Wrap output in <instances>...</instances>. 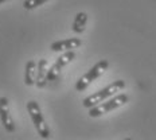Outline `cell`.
<instances>
[{
  "instance_id": "6da1fadb",
  "label": "cell",
  "mask_w": 156,
  "mask_h": 140,
  "mask_svg": "<svg viewBox=\"0 0 156 140\" xmlns=\"http://www.w3.org/2000/svg\"><path fill=\"white\" fill-rule=\"evenodd\" d=\"M124 88H125V81L117 80V81H115L113 84L108 85L106 88H104V89L98 90V92H96L94 94H92V96L86 97V99L83 100L82 105L85 106V108L90 109V108H93V106H96V105H98V104L104 102L105 100L110 99L113 94H116L117 92L122 90Z\"/></svg>"
},
{
  "instance_id": "7a4b0ae2",
  "label": "cell",
  "mask_w": 156,
  "mask_h": 140,
  "mask_svg": "<svg viewBox=\"0 0 156 140\" xmlns=\"http://www.w3.org/2000/svg\"><path fill=\"white\" fill-rule=\"evenodd\" d=\"M27 110L30 113V117L34 123L35 128L39 133V136L43 139H48L50 138V128L46 124V120H44L43 115H42L41 106L37 101H28L27 102Z\"/></svg>"
},
{
  "instance_id": "3957f363",
  "label": "cell",
  "mask_w": 156,
  "mask_h": 140,
  "mask_svg": "<svg viewBox=\"0 0 156 140\" xmlns=\"http://www.w3.org/2000/svg\"><path fill=\"white\" fill-rule=\"evenodd\" d=\"M109 67V62L108 61H100L97 62L90 70H87L76 84V90L77 92H83L94 80H97L98 77H101L104 73L106 71V69Z\"/></svg>"
},
{
  "instance_id": "277c9868",
  "label": "cell",
  "mask_w": 156,
  "mask_h": 140,
  "mask_svg": "<svg viewBox=\"0 0 156 140\" xmlns=\"http://www.w3.org/2000/svg\"><path fill=\"white\" fill-rule=\"evenodd\" d=\"M128 101H129V97L126 96V94H119V96L113 97V99H109L108 101L101 102V104H98V105L90 108L89 116L90 117L102 116V115H105V113H109V112H112V110L120 108V106L125 105Z\"/></svg>"
},
{
  "instance_id": "5b68a950",
  "label": "cell",
  "mask_w": 156,
  "mask_h": 140,
  "mask_svg": "<svg viewBox=\"0 0 156 140\" xmlns=\"http://www.w3.org/2000/svg\"><path fill=\"white\" fill-rule=\"evenodd\" d=\"M76 58V53L74 50H67L55 61V63L51 67H48L47 70V82H51V81L57 80L58 76L61 74V70L63 69L66 65H69L71 61Z\"/></svg>"
},
{
  "instance_id": "8992f818",
  "label": "cell",
  "mask_w": 156,
  "mask_h": 140,
  "mask_svg": "<svg viewBox=\"0 0 156 140\" xmlns=\"http://www.w3.org/2000/svg\"><path fill=\"white\" fill-rule=\"evenodd\" d=\"M7 97H0V120L2 124L8 132H15V123L9 113V104Z\"/></svg>"
},
{
  "instance_id": "52a82bcc",
  "label": "cell",
  "mask_w": 156,
  "mask_h": 140,
  "mask_svg": "<svg viewBox=\"0 0 156 140\" xmlns=\"http://www.w3.org/2000/svg\"><path fill=\"white\" fill-rule=\"evenodd\" d=\"M82 45V41L80 38H69L63 39V41H57L54 43H51L50 48L53 51H67V50H74L78 48Z\"/></svg>"
},
{
  "instance_id": "ba28073f",
  "label": "cell",
  "mask_w": 156,
  "mask_h": 140,
  "mask_svg": "<svg viewBox=\"0 0 156 140\" xmlns=\"http://www.w3.org/2000/svg\"><path fill=\"white\" fill-rule=\"evenodd\" d=\"M47 70H48V62L47 59H41L37 66V84L38 88H43L47 84Z\"/></svg>"
},
{
  "instance_id": "9c48e42d",
  "label": "cell",
  "mask_w": 156,
  "mask_h": 140,
  "mask_svg": "<svg viewBox=\"0 0 156 140\" xmlns=\"http://www.w3.org/2000/svg\"><path fill=\"white\" fill-rule=\"evenodd\" d=\"M37 66L38 63L35 61H28L26 63V74H24V82L26 85L31 86L37 81Z\"/></svg>"
},
{
  "instance_id": "30bf717a",
  "label": "cell",
  "mask_w": 156,
  "mask_h": 140,
  "mask_svg": "<svg viewBox=\"0 0 156 140\" xmlns=\"http://www.w3.org/2000/svg\"><path fill=\"white\" fill-rule=\"evenodd\" d=\"M86 22H87V15L85 12H78L74 18V22H73V31L76 34H81V32L85 31V27H86Z\"/></svg>"
},
{
  "instance_id": "8fae6325",
  "label": "cell",
  "mask_w": 156,
  "mask_h": 140,
  "mask_svg": "<svg viewBox=\"0 0 156 140\" xmlns=\"http://www.w3.org/2000/svg\"><path fill=\"white\" fill-rule=\"evenodd\" d=\"M47 2L48 0H26V2L23 3V7L26 9H34V8L44 4V3H47Z\"/></svg>"
},
{
  "instance_id": "7c38bea8",
  "label": "cell",
  "mask_w": 156,
  "mask_h": 140,
  "mask_svg": "<svg viewBox=\"0 0 156 140\" xmlns=\"http://www.w3.org/2000/svg\"><path fill=\"white\" fill-rule=\"evenodd\" d=\"M5 2H8V0H0V4H3V3H5Z\"/></svg>"
}]
</instances>
